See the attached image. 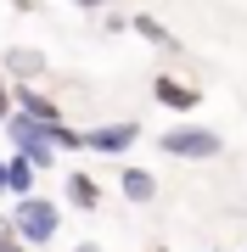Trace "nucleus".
Returning <instances> with one entry per match:
<instances>
[{
    "instance_id": "f257e3e1",
    "label": "nucleus",
    "mask_w": 247,
    "mask_h": 252,
    "mask_svg": "<svg viewBox=\"0 0 247 252\" xmlns=\"http://www.w3.org/2000/svg\"><path fill=\"white\" fill-rule=\"evenodd\" d=\"M11 224V235L28 247V252H39V247H51L56 241V230H62V213H56V202H45L34 190V196H17L11 202V213H0Z\"/></svg>"
},
{
    "instance_id": "f03ea898",
    "label": "nucleus",
    "mask_w": 247,
    "mask_h": 252,
    "mask_svg": "<svg viewBox=\"0 0 247 252\" xmlns=\"http://www.w3.org/2000/svg\"><path fill=\"white\" fill-rule=\"evenodd\" d=\"M163 157H185V162H213L225 152V140H219V129H208V124H174V129H163Z\"/></svg>"
},
{
    "instance_id": "f3484780",
    "label": "nucleus",
    "mask_w": 247,
    "mask_h": 252,
    "mask_svg": "<svg viewBox=\"0 0 247 252\" xmlns=\"http://www.w3.org/2000/svg\"><path fill=\"white\" fill-rule=\"evenodd\" d=\"M208 252H219V247H208Z\"/></svg>"
},
{
    "instance_id": "9d476101",
    "label": "nucleus",
    "mask_w": 247,
    "mask_h": 252,
    "mask_svg": "<svg viewBox=\"0 0 247 252\" xmlns=\"http://www.w3.org/2000/svg\"><path fill=\"white\" fill-rule=\"evenodd\" d=\"M129 34H141V39H146V45H152V51H169V56H174V51H180V39H174V34H169V28H163V23H157V17H152V11H135V23H129Z\"/></svg>"
},
{
    "instance_id": "0eeeda50",
    "label": "nucleus",
    "mask_w": 247,
    "mask_h": 252,
    "mask_svg": "<svg viewBox=\"0 0 247 252\" xmlns=\"http://www.w3.org/2000/svg\"><path fill=\"white\" fill-rule=\"evenodd\" d=\"M62 196H68V207H79V213H96V207L107 202V190H101V180H96L90 168H68Z\"/></svg>"
},
{
    "instance_id": "1a4fd4ad",
    "label": "nucleus",
    "mask_w": 247,
    "mask_h": 252,
    "mask_svg": "<svg viewBox=\"0 0 247 252\" xmlns=\"http://www.w3.org/2000/svg\"><path fill=\"white\" fill-rule=\"evenodd\" d=\"M118 190H124L129 207H146V202L157 196V174H152V168H135V162H124V168H118Z\"/></svg>"
},
{
    "instance_id": "f8f14e48",
    "label": "nucleus",
    "mask_w": 247,
    "mask_h": 252,
    "mask_svg": "<svg viewBox=\"0 0 247 252\" xmlns=\"http://www.w3.org/2000/svg\"><path fill=\"white\" fill-rule=\"evenodd\" d=\"M0 252H28L17 235H11V224H6V219H0Z\"/></svg>"
},
{
    "instance_id": "9b49d317",
    "label": "nucleus",
    "mask_w": 247,
    "mask_h": 252,
    "mask_svg": "<svg viewBox=\"0 0 247 252\" xmlns=\"http://www.w3.org/2000/svg\"><path fill=\"white\" fill-rule=\"evenodd\" d=\"M45 140H51L56 157H62V152H79V129L68 124V118H62V124H45Z\"/></svg>"
},
{
    "instance_id": "39448f33",
    "label": "nucleus",
    "mask_w": 247,
    "mask_h": 252,
    "mask_svg": "<svg viewBox=\"0 0 247 252\" xmlns=\"http://www.w3.org/2000/svg\"><path fill=\"white\" fill-rule=\"evenodd\" d=\"M0 73H6V84H39L51 73V56L34 51V45H6L0 56Z\"/></svg>"
},
{
    "instance_id": "20e7f679",
    "label": "nucleus",
    "mask_w": 247,
    "mask_h": 252,
    "mask_svg": "<svg viewBox=\"0 0 247 252\" xmlns=\"http://www.w3.org/2000/svg\"><path fill=\"white\" fill-rule=\"evenodd\" d=\"M152 101H157L163 112H174V118H191V112L202 107V90L185 84L180 73H157V79H152Z\"/></svg>"
},
{
    "instance_id": "dca6fc26",
    "label": "nucleus",
    "mask_w": 247,
    "mask_h": 252,
    "mask_svg": "<svg viewBox=\"0 0 247 252\" xmlns=\"http://www.w3.org/2000/svg\"><path fill=\"white\" fill-rule=\"evenodd\" d=\"M11 6H17V11H34V0H11Z\"/></svg>"
},
{
    "instance_id": "423d86ee",
    "label": "nucleus",
    "mask_w": 247,
    "mask_h": 252,
    "mask_svg": "<svg viewBox=\"0 0 247 252\" xmlns=\"http://www.w3.org/2000/svg\"><path fill=\"white\" fill-rule=\"evenodd\" d=\"M11 107H17V112H28L39 129H45V124H62V101H56V95H45L39 84H11Z\"/></svg>"
},
{
    "instance_id": "2eb2a0df",
    "label": "nucleus",
    "mask_w": 247,
    "mask_h": 252,
    "mask_svg": "<svg viewBox=\"0 0 247 252\" xmlns=\"http://www.w3.org/2000/svg\"><path fill=\"white\" fill-rule=\"evenodd\" d=\"M73 252H101V247H96V241H79V247H73Z\"/></svg>"
},
{
    "instance_id": "ddd939ff",
    "label": "nucleus",
    "mask_w": 247,
    "mask_h": 252,
    "mask_svg": "<svg viewBox=\"0 0 247 252\" xmlns=\"http://www.w3.org/2000/svg\"><path fill=\"white\" fill-rule=\"evenodd\" d=\"M6 112H11V84H6V73H0V124H6Z\"/></svg>"
},
{
    "instance_id": "7ed1b4c3",
    "label": "nucleus",
    "mask_w": 247,
    "mask_h": 252,
    "mask_svg": "<svg viewBox=\"0 0 247 252\" xmlns=\"http://www.w3.org/2000/svg\"><path fill=\"white\" fill-rule=\"evenodd\" d=\"M135 140H141V124H135V118L79 129V152H96V157H129V146H135Z\"/></svg>"
},
{
    "instance_id": "4468645a",
    "label": "nucleus",
    "mask_w": 247,
    "mask_h": 252,
    "mask_svg": "<svg viewBox=\"0 0 247 252\" xmlns=\"http://www.w3.org/2000/svg\"><path fill=\"white\" fill-rule=\"evenodd\" d=\"M73 6H84V11H107L112 0H73Z\"/></svg>"
},
{
    "instance_id": "6e6552de",
    "label": "nucleus",
    "mask_w": 247,
    "mask_h": 252,
    "mask_svg": "<svg viewBox=\"0 0 247 252\" xmlns=\"http://www.w3.org/2000/svg\"><path fill=\"white\" fill-rule=\"evenodd\" d=\"M0 190H6L11 202H17V196H34V190H39L34 162H28V157H17V152H6V157H0Z\"/></svg>"
}]
</instances>
